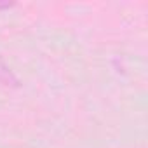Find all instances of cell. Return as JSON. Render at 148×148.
Returning a JSON list of instances; mask_svg holds the SVG:
<instances>
[{
    "label": "cell",
    "mask_w": 148,
    "mask_h": 148,
    "mask_svg": "<svg viewBox=\"0 0 148 148\" xmlns=\"http://www.w3.org/2000/svg\"><path fill=\"white\" fill-rule=\"evenodd\" d=\"M0 84H4V86H16L18 84L12 71L5 66V63L2 59H0Z\"/></svg>",
    "instance_id": "6da1fadb"
}]
</instances>
